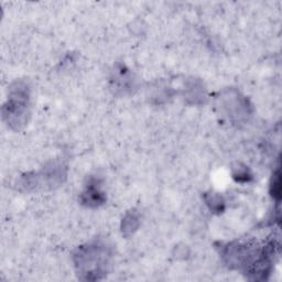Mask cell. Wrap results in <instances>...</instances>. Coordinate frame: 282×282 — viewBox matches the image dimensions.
I'll return each mask as SVG.
<instances>
[{
  "instance_id": "obj_1",
  "label": "cell",
  "mask_w": 282,
  "mask_h": 282,
  "mask_svg": "<svg viewBox=\"0 0 282 282\" xmlns=\"http://www.w3.org/2000/svg\"><path fill=\"white\" fill-rule=\"evenodd\" d=\"M107 251L97 246L88 247L87 249H82L77 255L79 261L77 266L80 267L82 275H86V279H90V276L95 275V279H98L102 273L105 272L107 266Z\"/></svg>"
},
{
  "instance_id": "obj_2",
  "label": "cell",
  "mask_w": 282,
  "mask_h": 282,
  "mask_svg": "<svg viewBox=\"0 0 282 282\" xmlns=\"http://www.w3.org/2000/svg\"><path fill=\"white\" fill-rule=\"evenodd\" d=\"M94 184H90L87 191L84 193L83 197H85L84 202L87 203L88 205H98L104 202L103 193L99 191L96 186H93Z\"/></svg>"
},
{
  "instance_id": "obj_3",
  "label": "cell",
  "mask_w": 282,
  "mask_h": 282,
  "mask_svg": "<svg viewBox=\"0 0 282 282\" xmlns=\"http://www.w3.org/2000/svg\"><path fill=\"white\" fill-rule=\"evenodd\" d=\"M234 177L237 181H240V182H246L249 180L250 175L248 174V172H247V169H241V168H238V170L236 173H234Z\"/></svg>"
}]
</instances>
